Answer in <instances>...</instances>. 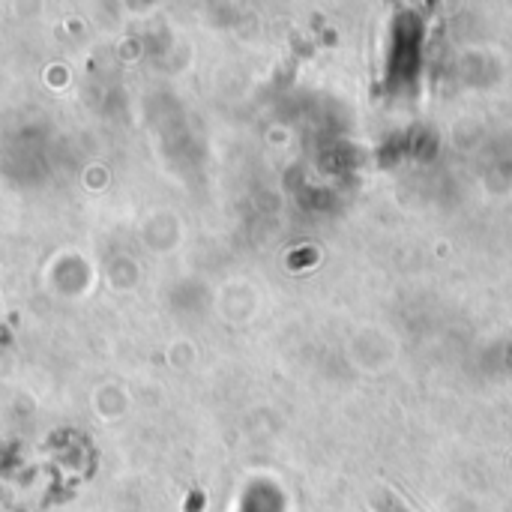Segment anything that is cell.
I'll return each instance as SVG.
<instances>
[{
	"mask_svg": "<svg viewBox=\"0 0 512 512\" xmlns=\"http://www.w3.org/2000/svg\"><path fill=\"white\" fill-rule=\"evenodd\" d=\"M384 512H408L399 501H384Z\"/></svg>",
	"mask_w": 512,
	"mask_h": 512,
	"instance_id": "obj_1",
	"label": "cell"
}]
</instances>
